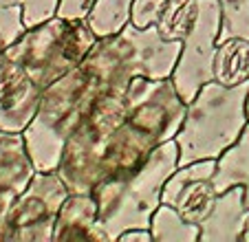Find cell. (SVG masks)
Listing matches in <instances>:
<instances>
[{"mask_svg":"<svg viewBox=\"0 0 249 242\" xmlns=\"http://www.w3.org/2000/svg\"><path fill=\"white\" fill-rule=\"evenodd\" d=\"M97 42V33L86 20H66L60 16L44 20L24 33L7 49L5 57L18 62L38 82L40 88L77 69Z\"/></svg>","mask_w":249,"mask_h":242,"instance_id":"obj_5","label":"cell"},{"mask_svg":"<svg viewBox=\"0 0 249 242\" xmlns=\"http://www.w3.org/2000/svg\"><path fill=\"white\" fill-rule=\"evenodd\" d=\"M99 95V86L82 66L69 70L44 88L38 112L22 132L29 156L38 172L57 170L69 137Z\"/></svg>","mask_w":249,"mask_h":242,"instance_id":"obj_4","label":"cell"},{"mask_svg":"<svg viewBox=\"0 0 249 242\" xmlns=\"http://www.w3.org/2000/svg\"><path fill=\"white\" fill-rule=\"evenodd\" d=\"M249 223V203L245 187L234 185L218 191L216 203L201 223L198 242H243Z\"/></svg>","mask_w":249,"mask_h":242,"instance_id":"obj_13","label":"cell"},{"mask_svg":"<svg viewBox=\"0 0 249 242\" xmlns=\"http://www.w3.org/2000/svg\"><path fill=\"white\" fill-rule=\"evenodd\" d=\"M243 242H249V223H247V231H245V240Z\"/></svg>","mask_w":249,"mask_h":242,"instance_id":"obj_28","label":"cell"},{"mask_svg":"<svg viewBox=\"0 0 249 242\" xmlns=\"http://www.w3.org/2000/svg\"><path fill=\"white\" fill-rule=\"evenodd\" d=\"M124 121V95L102 93L93 102L90 110L66 141L62 161L55 170L71 191H93L102 178L108 143Z\"/></svg>","mask_w":249,"mask_h":242,"instance_id":"obj_6","label":"cell"},{"mask_svg":"<svg viewBox=\"0 0 249 242\" xmlns=\"http://www.w3.org/2000/svg\"><path fill=\"white\" fill-rule=\"evenodd\" d=\"M181 42L159 35L157 27L139 29L128 22L113 35L97 37L82 62V69L95 79L102 93L124 95L137 77H172Z\"/></svg>","mask_w":249,"mask_h":242,"instance_id":"obj_1","label":"cell"},{"mask_svg":"<svg viewBox=\"0 0 249 242\" xmlns=\"http://www.w3.org/2000/svg\"><path fill=\"white\" fill-rule=\"evenodd\" d=\"M214 170H216L214 158L179 165L165 181L161 203L172 205L190 223L201 225L218 196V190L214 185Z\"/></svg>","mask_w":249,"mask_h":242,"instance_id":"obj_10","label":"cell"},{"mask_svg":"<svg viewBox=\"0 0 249 242\" xmlns=\"http://www.w3.org/2000/svg\"><path fill=\"white\" fill-rule=\"evenodd\" d=\"M247 112H249V99H247Z\"/></svg>","mask_w":249,"mask_h":242,"instance_id":"obj_29","label":"cell"},{"mask_svg":"<svg viewBox=\"0 0 249 242\" xmlns=\"http://www.w3.org/2000/svg\"><path fill=\"white\" fill-rule=\"evenodd\" d=\"M53 240L110 242L99 227V207L90 191H71L55 218Z\"/></svg>","mask_w":249,"mask_h":242,"instance_id":"obj_14","label":"cell"},{"mask_svg":"<svg viewBox=\"0 0 249 242\" xmlns=\"http://www.w3.org/2000/svg\"><path fill=\"white\" fill-rule=\"evenodd\" d=\"M24 20L20 5H0V60L5 57L7 49L24 33Z\"/></svg>","mask_w":249,"mask_h":242,"instance_id":"obj_22","label":"cell"},{"mask_svg":"<svg viewBox=\"0 0 249 242\" xmlns=\"http://www.w3.org/2000/svg\"><path fill=\"white\" fill-rule=\"evenodd\" d=\"M168 2L170 0H135L130 7V24L139 29L157 27Z\"/></svg>","mask_w":249,"mask_h":242,"instance_id":"obj_23","label":"cell"},{"mask_svg":"<svg viewBox=\"0 0 249 242\" xmlns=\"http://www.w3.org/2000/svg\"><path fill=\"white\" fill-rule=\"evenodd\" d=\"M44 90L18 62L0 60V130L24 132L38 112Z\"/></svg>","mask_w":249,"mask_h":242,"instance_id":"obj_11","label":"cell"},{"mask_svg":"<svg viewBox=\"0 0 249 242\" xmlns=\"http://www.w3.org/2000/svg\"><path fill=\"white\" fill-rule=\"evenodd\" d=\"M214 185H216L218 191L230 190L234 185L245 187L247 203H249V121H247V126H245L243 135L236 139V143L230 145L216 158Z\"/></svg>","mask_w":249,"mask_h":242,"instance_id":"obj_16","label":"cell"},{"mask_svg":"<svg viewBox=\"0 0 249 242\" xmlns=\"http://www.w3.org/2000/svg\"><path fill=\"white\" fill-rule=\"evenodd\" d=\"M179 168V145L165 141L157 145L141 168L117 176H106L93 187L99 207V227L110 242L132 227H150V218L161 205L168 176Z\"/></svg>","mask_w":249,"mask_h":242,"instance_id":"obj_2","label":"cell"},{"mask_svg":"<svg viewBox=\"0 0 249 242\" xmlns=\"http://www.w3.org/2000/svg\"><path fill=\"white\" fill-rule=\"evenodd\" d=\"M198 11V0H170L157 22L161 37L172 42H183V37L192 29Z\"/></svg>","mask_w":249,"mask_h":242,"instance_id":"obj_19","label":"cell"},{"mask_svg":"<svg viewBox=\"0 0 249 242\" xmlns=\"http://www.w3.org/2000/svg\"><path fill=\"white\" fill-rule=\"evenodd\" d=\"M214 82L223 86L249 82V40L218 42L214 53Z\"/></svg>","mask_w":249,"mask_h":242,"instance_id":"obj_17","label":"cell"},{"mask_svg":"<svg viewBox=\"0 0 249 242\" xmlns=\"http://www.w3.org/2000/svg\"><path fill=\"white\" fill-rule=\"evenodd\" d=\"M95 5H97V0H60L55 16L66 20H89Z\"/></svg>","mask_w":249,"mask_h":242,"instance_id":"obj_25","label":"cell"},{"mask_svg":"<svg viewBox=\"0 0 249 242\" xmlns=\"http://www.w3.org/2000/svg\"><path fill=\"white\" fill-rule=\"evenodd\" d=\"M221 31L218 0H198V11L192 29L181 42V53L172 73V82L185 102H192L198 90L214 82V53Z\"/></svg>","mask_w":249,"mask_h":242,"instance_id":"obj_9","label":"cell"},{"mask_svg":"<svg viewBox=\"0 0 249 242\" xmlns=\"http://www.w3.org/2000/svg\"><path fill=\"white\" fill-rule=\"evenodd\" d=\"M218 7H221L218 42L249 40V0H218Z\"/></svg>","mask_w":249,"mask_h":242,"instance_id":"obj_21","label":"cell"},{"mask_svg":"<svg viewBox=\"0 0 249 242\" xmlns=\"http://www.w3.org/2000/svg\"><path fill=\"white\" fill-rule=\"evenodd\" d=\"M132 2L135 0H97V5L90 11L86 22L97 33V37L113 35L130 22Z\"/></svg>","mask_w":249,"mask_h":242,"instance_id":"obj_20","label":"cell"},{"mask_svg":"<svg viewBox=\"0 0 249 242\" xmlns=\"http://www.w3.org/2000/svg\"><path fill=\"white\" fill-rule=\"evenodd\" d=\"M157 145L159 143L152 137H148L143 130H139L132 123L124 121L122 126L117 128V132L113 135V139H110L108 150H106L102 178L117 176V174H126L141 168Z\"/></svg>","mask_w":249,"mask_h":242,"instance_id":"obj_15","label":"cell"},{"mask_svg":"<svg viewBox=\"0 0 249 242\" xmlns=\"http://www.w3.org/2000/svg\"><path fill=\"white\" fill-rule=\"evenodd\" d=\"M117 240L119 242H152V231L150 227H132L122 231V236Z\"/></svg>","mask_w":249,"mask_h":242,"instance_id":"obj_26","label":"cell"},{"mask_svg":"<svg viewBox=\"0 0 249 242\" xmlns=\"http://www.w3.org/2000/svg\"><path fill=\"white\" fill-rule=\"evenodd\" d=\"M57 5H60V0H22L20 9H22L24 27H36V24L53 18L57 14Z\"/></svg>","mask_w":249,"mask_h":242,"instance_id":"obj_24","label":"cell"},{"mask_svg":"<svg viewBox=\"0 0 249 242\" xmlns=\"http://www.w3.org/2000/svg\"><path fill=\"white\" fill-rule=\"evenodd\" d=\"M249 82L223 86L207 82L188 104L185 119L174 137L179 145V165L194 161H216L236 143L249 121L247 112Z\"/></svg>","mask_w":249,"mask_h":242,"instance_id":"obj_3","label":"cell"},{"mask_svg":"<svg viewBox=\"0 0 249 242\" xmlns=\"http://www.w3.org/2000/svg\"><path fill=\"white\" fill-rule=\"evenodd\" d=\"M150 231L155 242H198L201 225L190 223L172 205L161 203L150 218Z\"/></svg>","mask_w":249,"mask_h":242,"instance_id":"obj_18","label":"cell"},{"mask_svg":"<svg viewBox=\"0 0 249 242\" xmlns=\"http://www.w3.org/2000/svg\"><path fill=\"white\" fill-rule=\"evenodd\" d=\"M126 121L143 130L157 143L172 141L185 119L188 102L179 95L172 77H137L124 93Z\"/></svg>","mask_w":249,"mask_h":242,"instance_id":"obj_8","label":"cell"},{"mask_svg":"<svg viewBox=\"0 0 249 242\" xmlns=\"http://www.w3.org/2000/svg\"><path fill=\"white\" fill-rule=\"evenodd\" d=\"M22 0H0V5H20Z\"/></svg>","mask_w":249,"mask_h":242,"instance_id":"obj_27","label":"cell"},{"mask_svg":"<svg viewBox=\"0 0 249 242\" xmlns=\"http://www.w3.org/2000/svg\"><path fill=\"white\" fill-rule=\"evenodd\" d=\"M69 194V185L57 172H36L7 214L2 240L51 242L57 211Z\"/></svg>","mask_w":249,"mask_h":242,"instance_id":"obj_7","label":"cell"},{"mask_svg":"<svg viewBox=\"0 0 249 242\" xmlns=\"http://www.w3.org/2000/svg\"><path fill=\"white\" fill-rule=\"evenodd\" d=\"M36 165L29 156L22 132L0 130V240L5 218L18 196L36 176Z\"/></svg>","mask_w":249,"mask_h":242,"instance_id":"obj_12","label":"cell"}]
</instances>
